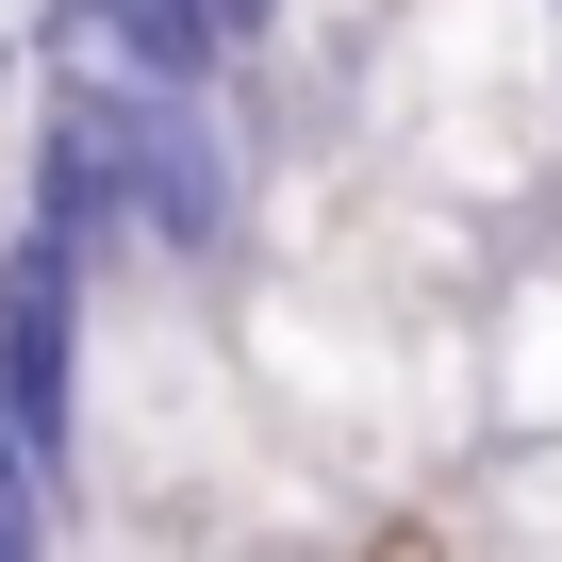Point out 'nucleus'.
I'll return each instance as SVG.
<instances>
[{
    "label": "nucleus",
    "mask_w": 562,
    "mask_h": 562,
    "mask_svg": "<svg viewBox=\"0 0 562 562\" xmlns=\"http://www.w3.org/2000/svg\"><path fill=\"white\" fill-rule=\"evenodd\" d=\"M480 447H562V248H496L480 281Z\"/></svg>",
    "instance_id": "obj_1"
},
{
    "label": "nucleus",
    "mask_w": 562,
    "mask_h": 562,
    "mask_svg": "<svg viewBox=\"0 0 562 562\" xmlns=\"http://www.w3.org/2000/svg\"><path fill=\"white\" fill-rule=\"evenodd\" d=\"M182 562H248V546H182Z\"/></svg>",
    "instance_id": "obj_2"
},
{
    "label": "nucleus",
    "mask_w": 562,
    "mask_h": 562,
    "mask_svg": "<svg viewBox=\"0 0 562 562\" xmlns=\"http://www.w3.org/2000/svg\"><path fill=\"white\" fill-rule=\"evenodd\" d=\"M0 215H18V166H0Z\"/></svg>",
    "instance_id": "obj_3"
},
{
    "label": "nucleus",
    "mask_w": 562,
    "mask_h": 562,
    "mask_svg": "<svg viewBox=\"0 0 562 562\" xmlns=\"http://www.w3.org/2000/svg\"><path fill=\"white\" fill-rule=\"evenodd\" d=\"M546 232H562V215H546Z\"/></svg>",
    "instance_id": "obj_4"
}]
</instances>
